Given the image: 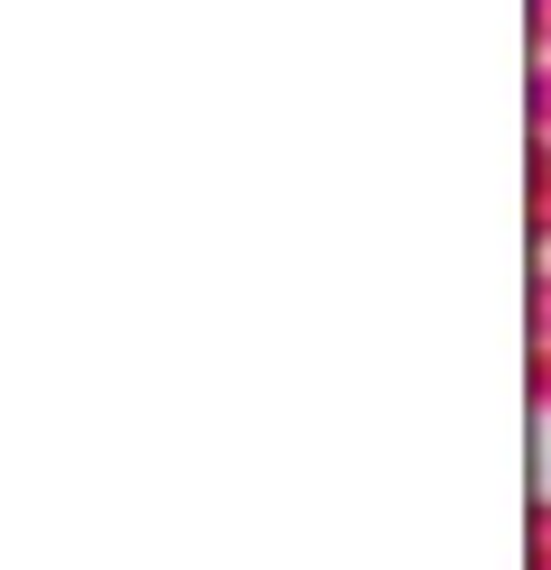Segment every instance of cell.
<instances>
[{"label":"cell","mask_w":551,"mask_h":570,"mask_svg":"<svg viewBox=\"0 0 551 570\" xmlns=\"http://www.w3.org/2000/svg\"><path fill=\"white\" fill-rule=\"evenodd\" d=\"M524 194H533V248L551 258V138L524 148Z\"/></svg>","instance_id":"obj_1"},{"label":"cell","mask_w":551,"mask_h":570,"mask_svg":"<svg viewBox=\"0 0 551 570\" xmlns=\"http://www.w3.org/2000/svg\"><path fill=\"white\" fill-rule=\"evenodd\" d=\"M524 111H533V138H551V56H533V83H524Z\"/></svg>","instance_id":"obj_2"},{"label":"cell","mask_w":551,"mask_h":570,"mask_svg":"<svg viewBox=\"0 0 551 570\" xmlns=\"http://www.w3.org/2000/svg\"><path fill=\"white\" fill-rule=\"evenodd\" d=\"M524 396H533V414L551 423V341H533V368H524Z\"/></svg>","instance_id":"obj_5"},{"label":"cell","mask_w":551,"mask_h":570,"mask_svg":"<svg viewBox=\"0 0 551 570\" xmlns=\"http://www.w3.org/2000/svg\"><path fill=\"white\" fill-rule=\"evenodd\" d=\"M524 323H533V341H551V258L533 267V295H524Z\"/></svg>","instance_id":"obj_4"},{"label":"cell","mask_w":551,"mask_h":570,"mask_svg":"<svg viewBox=\"0 0 551 570\" xmlns=\"http://www.w3.org/2000/svg\"><path fill=\"white\" fill-rule=\"evenodd\" d=\"M524 38H533V56H551V0H524Z\"/></svg>","instance_id":"obj_6"},{"label":"cell","mask_w":551,"mask_h":570,"mask_svg":"<svg viewBox=\"0 0 551 570\" xmlns=\"http://www.w3.org/2000/svg\"><path fill=\"white\" fill-rule=\"evenodd\" d=\"M524 543H533V570H551V488L533 497V515H524Z\"/></svg>","instance_id":"obj_3"}]
</instances>
